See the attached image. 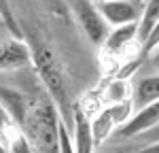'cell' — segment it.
<instances>
[{
  "label": "cell",
  "mask_w": 159,
  "mask_h": 153,
  "mask_svg": "<svg viewBox=\"0 0 159 153\" xmlns=\"http://www.w3.org/2000/svg\"><path fill=\"white\" fill-rule=\"evenodd\" d=\"M57 109L49 96L28 100L21 132L34 153H57Z\"/></svg>",
  "instance_id": "obj_1"
},
{
  "label": "cell",
  "mask_w": 159,
  "mask_h": 153,
  "mask_svg": "<svg viewBox=\"0 0 159 153\" xmlns=\"http://www.w3.org/2000/svg\"><path fill=\"white\" fill-rule=\"evenodd\" d=\"M30 62H34L38 75L43 79L45 87L49 91L51 102L55 104L57 115L66 121V113L70 111V100H68V83H66V75L61 70L60 60L55 58V53L43 45V43H34L30 47Z\"/></svg>",
  "instance_id": "obj_2"
},
{
  "label": "cell",
  "mask_w": 159,
  "mask_h": 153,
  "mask_svg": "<svg viewBox=\"0 0 159 153\" xmlns=\"http://www.w3.org/2000/svg\"><path fill=\"white\" fill-rule=\"evenodd\" d=\"M132 113H134V104H132V100L117 102V104L104 106V109L96 115V119L91 121V134H93L96 147L104 145V140L110 138V136L115 134V130L121 128L123 123L132 117Z\"/></svg>",
  "instance_id": "obj_3"
},
{
  "label": "cell",
  "mask_w": 159,
  "mask_h": 153,
  "mask_svg": "<svg viewBox=\"0 0 159 153\" xmlns=\"http://www.w3.org/2000/svg\"><path fill=\"white\" fill-rule=\"evenodd\" d=\"M68 9L76 17L79 26L85 32V36L91 43L102 45V40L108 34V26L104 24V19L98 11V4L93 0H68Z\"/></svg>",
  "instance_id": "obj_4"
},
{
  "label": "cell",
  "mask_w": 159,
  "mask_h": 153,
  "mask_svg": "<svg viewBox=\"0 0 159 153\" xmlns=\"http://www.w3.org/2000/svg\"><path fill=\"white\" fill-rule=\"evenodd\" d=\"M157 123H159V100L136 109L134 113H132V117L121 128L115 130L112 136H117V138H138L144 132L153 130Z\"/></svg>",
  "instance_id": "obj_5"
},
{
  "label": "cell",
  "mask_w": 159,
  "mask_h": 153,
  "mask_svg": "<svg viewBox=\"0 0 159 153\" xmlns=\"http://www.w3.org/2000/svg\"><path fill=\"white\" fill-rule=\"evenodd\" d=\"M138 43V21L117 28H108V34L102 40V49L108 58H123Z\"/></svg>",
  "instance_id": "obj_6"
},
{
  "label": "cell",
  "mask_w": 159,
  "mask_h": 153,
  "mask_svg": "<svg viewBox=\"0 0 159 153\" xmlns=\"http://www.w3.org/2000/svg\"><path fill=\"white\" fill-rule=\"evenodd\" d=\"M96 4H98V11L108 28L132 24V21H138V17H140V9L132 0H104V2H96Z\"/></svg>",
  "instance_id": "obj_7"
},
{
  "label": "cell",
  "mask_w": 159,
  "mask_h": 153,
  "mask_svg": "<svg viewBox=\"0 0 159 153\" xmlns=\"http://www.w3.org/2000/svg\"><path fill=\"white\" fill-rule=\"evenodd\" d=\"M70 134H72L74 153H96V142H93V134H91V119L83 109H74Z\"/></svg>",
  "instance_id": "obj_8"
},
{
  "label": "cell",
  "mask_w": 159,
  "mask_h": 153,
  "mask_svg": "<svg viewBox=\"0 0 159 153\" xmlns=\"http://www.w3.org/2000/svg\"><path fill=\"white\" fill-rule=\"evenodd\" d=\"M30 64V45L21 38L0 43V70H17Z\"/></svg>",
  "instance_id": "obj_9"
},
{
  "label": "cell",
  "mask_w": 159,
  "mask_h": 153,
  "mask_svg": "<svg viewBox=\"0 0 159 153\" xmlns=\"http://www.w3.org/2000/svg\"><path fill=\"white\" fill-rule=\"evenodd\" d=\"M0 104L9 111V115L15 119V123L21 128L24 117H25V109H28V98H25L24 94L15 91V89H9V87L0 85Z\"/></svg>",
  "instance_id": "obj_10"
},
{
  "label": "cell",
  "mask_w": 159,
  "mask_h": 153,
  "mask_svg": "<svg viewBox=\"0 0 159 153\" xmlns=\"http://www.w3.org/2000/svg\"><path fill=\"white\" fill-rule=\"evenodd\" d=\"M134 111L144 106V104H151V102L159 100V75H148L142 76L138 81V85L134 87Z\"/></svg>",
  "instance_id": "obj_11"
},
{
  "label": "cell",
  "mask_w": 159,
  "mask_h": 153,
  "mask_svg": "<svg viewBox=\"0 0 159 153\" xmlns=\"http://www.w3.org/2000/svg\"><path fill=\"white\" fill-rule=\"evenodd\" d=\"M159 21V0H147L138 17V43H142L151 28Z\"/></svg>",
  "instance_id": "obj_12"
},
{
  "label": "cell",
  "mask_w": 159,
  "mask_h": 153,
  "mask_svg": "<svg viewBox=\"0 0 159 153\" xmlns=\"http://www.w3.org/2000/svg\"><path fill=\"white\" fill-rule=\"evenodd\" d=\"M134 94V87L129 85L127 79H115L110 81V85L104 89V98L108 104H117V102H127Z\"/></svg>",
  "instance_id": "obj_13"
},
{
  "label": "cell",
  "mask_w": 159,
  "mask_h": 153,
  "mask_svg": "<svg viewBox=\"0 0 159 153\" xmlns=\"http://www.w3.org/2000/svg\"><path fill=\"white\" fill-rule=\"evenodd\" d=\"M19 134H21V128L15 123V119L9 115V111L0 104V140H2V145L9 149V145H11Z\"/></svg>",
  "instance_id": "obj_14"
},
{
  "label": "cell",
  "mask_w": 159,
  "mask_h": 153,
  "mask_svg": "<svg viewBox=\"0 0 159 153\" xmlns=\"http://www.w3.org/2000/svg\"><path fill=\"white\" fill-rule=\"evenodd\" d=\"M57 153H74L72 134L61 117H57Z\"/></svg>",
  "instance_id": "obj_15"
},
{
  "label": "cell",
  "mask_w": 159,
  "mask_h": 153,
  "mask_svg": "<svg viewBox=\"0 0 159 153\" xmlns=\"http://www.w3.org/2000/svg\"><path fill=\"white\" fill-rule=\"evenodd\" d=\"M157 47H159V21L151 28V32L147 34V38L142 40V51H144V55H151Z\"/></svg>",
  "instance_id": "obj_16"
},
{
  "label": "cell",
  "mask_w": 159,
  "mask_h": 153,
  "mask_svg": "<svg viewBox=\"0 0 159 153\" xmlns=\"http://www.w3.org/2000/svg\"><path fill=\"white\" fill-rule=\"evenodd\" d=\"M0 15L4 17V21L11 26V32L15 36L19 38L21 36V32H19V28H17V21H15V17H13V11H11V4L7 2V0H0Z\"/></svg>",
  "instance_id": "obj_17"
},
{
  "label": "cell",
  "mask_w": 159,
  "mask_h": 153,
  "mask_svg": "<svg viewBox=\"0 0 159 153\" xmlns=\"http://www.w3.org/2000/svg\"><path fill=\"white\" fill-rule=\"evenodd\" d=\"M45 7H47V11L53 13V15H64L66 13V7H64V2L61 0H40Z\"/></svg>",
  "instance_id": "obj_18"
},
{
  "label": "cell",
  "mask_w": 159,
  "mask_h": 153,
  "mask_svg": "<svg viewBox=\"0 0 159 153\" xmlns=\"http://www.w3.org/2000/svg\"><path fill=\"white\" fill-rule=\"evenodd\" d=\"M138 138H142V142H153V140H159V123L155 128H153V130H148V132H144V134H142V136H138Z\"/></svg>",
  "instance_id": "obj_19"
},
{
  "label": "cell",
  "mask_w": 159,
  "mask_h": 153,
  "mask_svg": "<svg viewBox=\"0 0 159 153\" xmlns=\"http://www.w3.org/2000/svg\"><path fill=\"white\" fill-rule=\"evenodd\" d=\"M134 153H159V140H153V142H148L147 147H142L140 151H134Z\"/></svg>",
  "instance_id": "obj_20"
},
{
  "label": "cell",
  "mask_w": 159,
  "mask_h": 153,
  "mask_svg": "<svg viewBox=\"0 0 159 153\" xmlns=\"http://www.w3.org/2000/svg\"><path fill=\"white\" fill-rule=\"evenodd\" d=\"M100 153H129L127 149H123V147H112V149H104V151Z\"/></svg>",
  "instance_id": "obj_21"
},
{
  "label": "cell",
  "mask_w": 159,
  "mask_h": 153,
  "mask_svg": "<svg viewBox=\"0 0 159 153\" xmlns=\"http://www.w3.org/2000/svg\"><path fill=\"white\" fill-rule=\"evenodd\" d=\"M151 58H153V66H155V68L159 70V47L153 51V53H151Z\"/></svg>",
  "instance_id": "obj_22"
},
{
  "label": "cell",
  "mask_w": 159,
  "mask_h": 153,
  "mask_svg": "<svg viewBox=\"0 0 159 153\" xmlns=\"http://www.w3.org/2000/svg\"><path fill=\"white\" fill-rule=\"evenodd\" d=\"M0 153H9V149H7V147L2 145V140H0Z\"/></svg>",
  "instance_id": "obj_23"
},
{
  "label": "cell",
  "mask_w": 159,
  "mask_h": 153,
  "mask_svg": "<svg viewBox=\"0 0 159 153\" xmlns=\"http://www.w3.org/2000/svg\"><path fill=\"white\" fill-rule=\"evenodd\" d=\"M132 2H134V4H140V2H144V0H132Z\"/></svg>",
  "instance_id": "obj_24"
},
{
  "label": "cell",
  "mask_w": 159,
  "mask_h": 153,
  "mask_svg": "<svg viewBox=\"0 0 159 153\" xmlns=\"http://www.w3.org/2000/svg\"><path fill=\"white\" fill-rule=\"evenodd\" d=\"M93 2H104V0H93Z\"/></svg>",
  "instance_id": "obj_25"
}]
</instances>
